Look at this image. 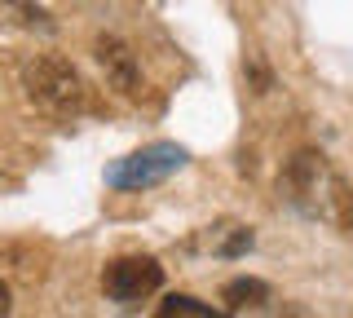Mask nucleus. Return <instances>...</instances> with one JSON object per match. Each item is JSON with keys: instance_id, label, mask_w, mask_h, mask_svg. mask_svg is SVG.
<instances>
[{"instance_id": "nucleus-1", "label": "nucleus", "mask_w": 353, "mask_h": 318, "mask_svg": "<svg viewBox=\"0 0 353 318\" xmlns=\"http://www.w3.org/2000/svg\"><path fill=\"white\" fill-rule=\"evenodd\" d=\"M22 84H27V97L36 102V111L53 115V119H75L88 106V89H84L80 71L66 58H58V53H44V58L27 62Z\"/></svg>"}, {"instance_id": "nucleus-2", "label": "nucleus", "mask_w": 353, "mask_h": 318, "mask_svg": "<svg viewBox=\"0 0 353 318\" xmlns=\"http://www.w3.org/2000/svg\"><path fill=\"white\" fill-rule=\"evenodd\" d=\"M287 190H292V203L305 208L309 217L345 221L340 208H349V186L327 168L323 155H296L292 168H287Z\"/></svg>"}, {"instance_id": "nucleus-3", "label": "nucleus", "mask_w": 353, "mask_h": 318, "mask_svg": "<svg viewBox=\"0 0 353 318\" xmlns=\"http://www.w3.org/2000/svg\"><path fill=\"white\" fill-rule=\"evenodd\" d=\"M181 163H185L181 146H172V141H154V146L132 150V155L110 163V168H106V186H115V190H146V186L168 181Z\"/></svg>"}, {"instance_id": "nucleus-4", "label": "nucleus", "mask_w": 353, "mask_h": 318, "mask_svg": "<svg viewBox=\"0 0 353 318\" xmlns=\"http://www.w3.org/2000/svg\"><path fill=\"white\" fill-rule=\"evenodd\" d=\"M159 283H163V266L154 257H115L102 270V292L115 305L150 301V296L159 292Z\"/></svg>"}, {"instance_id": "nucleus-5", "label": "nucleus", "mask_w": 353, "mask_h": 318, "mask_svg": "<svg viewBox=\"0 0 353 318\" xmlns=\"http://www.w3.org/2000/svg\"><path fill=\"white\" fill-rule=\"evenodd\" d=\"M97 62H102V71L124 93H137V62H132L128 45H119L115 36H102V40H97Z\"/></svg>"}, {"instance_id": "nucleus-6", "label": "nucleus", "mask_w": 353, "mask_h": 318, "mask_svg": "<svg viewBox=\"0 0 353 318\" xmlns=\"http://www.w3.org/2000/svg\"><path fill=\"white\" fill-rule=\"evenodd\" d=\"M221 301H225V310H261L265 301H270V288H265L261 279H234L225 283V292H221Z\"/></svg>"}, {"instance_id": "nucleus-7", "label": "nucleus", "mask_w": 353, "mask_h": 318, "mask_svg": "<svg viewBox=\"0 0 353 318\" xmlns=\"http://www.w3.org/2000/svg\"><path fill=\"white\" fill-rule=\"evenodd\" d=\"M212 305H199L194 296H168L159 305V318H212Z\"/></svg>"}, {"instance_id": "nucleus-8", "label": "nucleus", "mask_w": 353, "mask_h": 318, "mask_svg": "<svg viewBox=\"0 0 353 318\" xmlns=\"http://www.w3.org/2000/svg\"><path fill=\"white\" fill-rule=\"evenodd\" d=\"M9 310V288H5V279H0V314Z\"/></svg>"}]
</instances>
